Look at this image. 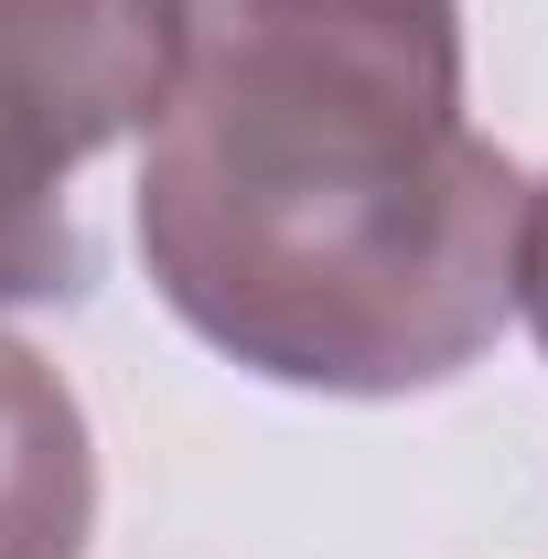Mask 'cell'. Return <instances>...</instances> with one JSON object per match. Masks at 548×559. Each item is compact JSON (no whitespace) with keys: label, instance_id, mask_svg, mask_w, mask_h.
Here are the masks:
<instances>
[{"label":"cell","instance_id":"obj_2","mask_svg":"<svg viewBox=\"0 0 548 559\" xmlns=\"http://www.w3.org/2000/svg\"><path fill=\"white\" fill-rule=\"evenodd\" d=\"M172 75V0H0V140L44 173H86L151 130Z\"/></svg>","mask_w":548,"mask_h":559},{"label":"cell","instance_id":"obj_4","mask_svg":"<svg viewBox=\"0 0 548 559\" xmlns=\"http://www.w3.org/2000/svg\"><path fill=\"white\" fill-rule=\"evenodd\" d=\"M97 280V237L75 226L65 173H44L22 140H0V312L11 301H75Z\"/></svg>","mask_w":548,"mask_h":559},{"label":"cell","instance_id":"obj_1","mask_svg":"<svg viewBox=\"0 0 548 559\" xmlns=\"http://www.w3.org/2000/svg\"><path fill=\"white\" fill-rule=\"evenodd\" d=\"M516 215L527 173L463 119V0H172L140 259L226 366L452 388L516 312Z\"/></svg>","mask_w":548,"mask_h":559},{"label":"cell","instance_id":"obj_5","mask_svg":"<svg viewBox=\"0 0 548 559\" xmlns=\"http://www.w3.org/2000/svg\"><path fill=\"white\" fill-rule=\"evenodd\" d=\"M516 312L548 345V183H527V215H516Z\"/></svg>","mask_w":548,"mask_h":559},{"label":"cell","instance_id":"obj_3","mask_svg":"<svg viewBox=\"0 0 548 559\" xmlns=\"http://www.w3.org/2000/svg\"><path fill=\"white\" fill-rule=\"evenodd\" d=\"M97 452L75 388L33 345L0 334V559H86Z\"/></svg>","mask_w":548,"mask_h":559}]
</instances>
